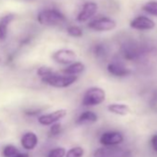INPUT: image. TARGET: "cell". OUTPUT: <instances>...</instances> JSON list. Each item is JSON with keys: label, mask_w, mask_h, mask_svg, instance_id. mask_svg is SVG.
<instances>
[{"label": "cell", "mask_w": 157, "mask_h": 157, "mask_svg": "<svg viewBox=\"0 0 157 157\" xmlns=\"http://www.w3.org/2000/svg\"><path fill=\"white\" fill-rule=\"evenodd\" d=\"M106 98L104 89L94 86L85 91L82 99V105L85 107H94L102 105Z\"/></svg>", "instance_id": "7a4b0ae2"}, {"label": "cell", "mask_w": 157, "mask_h": 157, "mask_svg": "<svg viewBox=\"0 0 157 157\" xmlns=\"http://www.w3.org/2000/svg\"><path fill=\"white\" fill-rule=\"evenodd\" d=\"M107 71L114 77L122 78L130 74V70L119 62H111L107 65Z\"/></svg>", "instance_id": "7c38bea8"}, {"label": "cell", "mask_w": 157, "mask_h": 157, "mask_svg": "<svg viewBox=\"0 0 157 157\" xmlns=\"http://www.w3.org/2000/svg\"><path fill=\"white\" fill-rule=\"evenodd\" d=\"M14 157H30L28 152H19L17 155H15Z\"/></svg>", "instance_id": "83f0119b"}, {"label": "cell", "mask_w": 157, "mask_h": 157, "mask_svg": "<svg viewBox=\"0 0 157 157\" xmlns=\"http://www.w3.org/2000/svg\"><path fill=\"white\" fill-rule=\"evenodd\" d=\"M98 10V6L95 2L93 1H88L84 4L82 11L78 13L77 17V21L78 22H85L89 21L91 18L94 16V14Z\"/></svg>", "instance_id": "30bf717a"}, {"label": "cell", "mask_w": 157, "mask_h": 157, "mask_svg": "<svg viewBox=\"0 0 157 157\" xmlns=\"http://www.w3.org/2000/svg\"><path fill=\"white\" fill-rule=\"evenodd\" d=\"M85 150L82 146H75L67 151L65 157H83Z\"/></svg>", "instance_id": "ac0fdd59"}, {"label": "cell", "mask_w": 157, "mask_h": 157, "mask_svg": "<svg viewBox=\"0 0 157 157\" xmlns=\"http://www.w3.org/2000/svg\"><path fill=\"white\" fill-rule=\"evenodd\" d=\"M107 110L110 113L117 116H127L130 113V108L128 107V105L125 104H117V103L108 105Z\"/></svg>", "instance_id": "2e32d148"}, {"label": "cell", "mask_w": 157, "mask_h": 157, "mask_svg": "<svg viewBox=\"0 0 157 157\" xmlns=\"http://www.w3.org/2000/svg\"><path fill=\"white\" fill-rule=\"evenodd\" d=\"M54 72H55V70L48 66H42V67H38V69L36 71L37 76L40 77V78H46V77L50 76L51 74H53Z\"/></svg>", "instance_id": "7402d4cb"}, {"label": "cell", "mask_w": 157, "mask_h": 157, "mask_svg": "<svg viewBox=\"0 0 157 157\" xmlns=\"http://www.w3.org/2000/svg\"><path fill=\"white\" fill-rule=\"evenodd\" d=\"M78 77L77 76H69V75H65L63 73H58V72H54L50 76L41 78V82L50 87L53 88H57V89H65L68 88L74 83L77 82Z\"/></svg>", "instance_id": "6da1fadb"}, {"label": "cell", "mask_w": 157, "mask_h": 157, "mask_svg": "<svg viewBox=\"0 0 157 157\" xmlns=\"http://www.w3.org/2000/svg\"><path fill=\"white\" fill-rule=\"evenodd\" d=\"M98 121V116L95 112L91 110H85L78 115L75 123L78 126H83L88 124H94Z\"/></svg>", "instance_id": "8fae6325"}, {"label": "cell", "mask_w": 157, "mask_h": 157, "mask_svg": "<svg viewBox=\"0 0 157 157\" xmlns=\"http://www.w3.org/2000/svg\"><path fill=\"white\" fill-rule=\"evenodd\" d=\"M93 53L96 57H104L107 54V49L104 44H96L93 47Z\"/></svg>", "instance_id": "44dd1931"}, {"label": "cell", "mask_w": 157, "mask_h": 157, "mask_svg": "<svg viewBox=\"0 0 157 157\" xmlns=\"http://www.w3.org/2000/svg\"><path fill=\"white\" fill-rule=\"evenodd\" d=\"M52 58L56 63L59 65L68 66L76 61L77 54L71 49H59L53 53Z\"/></svg>", "instance_id": "5b68a950"}, {"label": "cell", "mask_w": 157, "mask_h": 157, "mask_svg": "<svg viewBox=\"0 0 157 157\" xmlns=\"http://www.w3.org/2000/svg\"><path fill=\"white\" fill-rule=\"evenodd\" d=\"M141 9L146 13L157 17V1L156 0H151V1L145 3Z\"/></svg>", "instance_id": "d6986e66"}, {"label": "cell", "mask_w": 157, "mask_h": 157, "mask_svg": "<svg viewBox=\"0 0 157 157\" xmlns=\"http://www.w3.org/2000/svg\"><path fill=\"white\" fill-rule=\"evenodd\" d=\"M67 32L69 36L75 37V38H80V37H82L83 35L82 30L80 27H78V26H69L67 29Z\"/></svg>", "instance_id": "cb8c5ba5"}, {"label": "cell", "mask_w": 157, "mask_h": 157, "mask_svg": "<svg viewBox=\"0 0 157 157\" xmlns=\"http://www.w3.org/2000/svg\"><path fill=\"white\" fill-rule=\"evenodd\" d=\"M130 27L138 31H149L155 27V22L146 16H139L130 22Z\"/></svg>", "instance_id": "9c48e42d"}, {"label": "cell", "mask_w": 157, "mask_h": 157, "mask_svg": "<svg viewBox=\"0 0 157 157\" xmlns=\"http://www.w3.org/2000/svg\"><path fill=\"white\" fill-rule=\"evenodd\" d=\"M85 69H86V66L84 65V63L81 61H75L70 65L66 66V67L61 70V73L65 75L78 77V75L82 74L85 71Z\"/></svg>", "instance_id": "4fadbf2b"}, {"label": "cell", "mask_w": 157, "mask_h": 157, "mask_svg": "<svg viewBox=\"0 0 157 157\" xmlns=\"http://www.w3.org/2000/svg\"><path fill=\"white\" fill-rule=\"evenodd\" d=\"M24 113H25V115H27V116H37V115L40 113V110H37V109H35V110L30 109V110H26Z\"/></svg>", "instance_id": "4316f807"}, {"label": "cell", "mask_w": 157, "mask_h": 157, "mask_svg": "<svg viewBox=\"0 0 157 157\" xmlns=\"http://www.w3.org/2000/svg\"><path fill=\"white\" fill-rule=\"evenodd\" d=\"M37 21L42 25L57 26L63 24L66 21V17L57 10L49 9L42 10L37 16Z\"/></svg>", "instance_id": "3957f363"}, {"label": "cell", "mask_w": 157, "mask_h": 157, "mask_svg": "<svg viewBox=\"0 0 157 157\" xmlns=\"http://www.w3.org/2000/svg\"><path fill=\"white\" fill-rule=\"evenodd\" d=\"M66 152H67V150L65 147L58 146V147H55L49 150L45 157H65Z\"/></svg>", "instance_id": "ffe728a7"}, {"label": "cell", "mask_w": 157, "mask_h": 157, "mask_svg": "<svg viewBox=\"0 0 157 157\" xmlns=\"http://www.w3.org/2000/svg\"><path fill=\"white\" fill-rule=\"evenodd\" d=\"M14 19V14H8L0 19V42L6 40L8 36V28Z\"/></svg>", "instance_id": "9a60e30c"}, {"label": "cell", "mask_w": 157, "mask_h": 157, "mask_svg": "<svg viewBox=\"0 0 157 157\" xmlns=\"http://www.w3.org/2000/svg\"><path fill=\"white\" fill-rule=\"evenodd\" d=\"M151 146H152V149L157 152V134L153 135L151 140Z\"/></svg>", "instance_id": "484cf974"}, {"label": "cell", "mask_w": 157, "mask_h": 157, "mask_svg": "<svg viewBox=\"0 0 157 157\" xmlns=\"http://www.w3.org/2000/svg\"><path fill=\"white\" fill-rule=\"evenodd\" d=\"M108 151L105 148H98L94 152V157H107Z\"/></svg>", "instance_id": "d4e9b609"}, {"label": "cell", "mask_w": 157, "mask_h": 157, "mask_svg": "<svg viewBox=\"0 0 157 157\" xmlns=\"http://www.w3.org/2000/svg\"><path fill=\"white\" fill-rule=\"evenodd\" d=\"M0 63H1V56H0Z\"/></svg>", "instance_id": "f1b7e54d"}, {"label": "cell", "mask_w": 157, "mask_h": 157, "mask_svg": "<svg viewBox=\"0 0 157 157\" xmlns=\"http://www.w3.org/2000/svg\"><path fill=\"white\" fill-rule=\"evenodd\" d=\"M21 146L25 151H33L39 143L38 135L33 131H26L21 137Z\"/></svg>", "instance_id": "ba28073f"}, {"label": "cell", "mask_w": 157, "mask_h": 157, "mask_svg": "<svg viewBox=\"0 0 157 157\" xmlns=\"http://www.w3.org/2000/svg\"><path fill=\"white\" fill-rule=\"evenodd\" d=\"M67 115V110L65 108H60L54 110L47 114H43L38 117L37 121L40 125L44 127H50L53 124L58 123Z\"/></svg>", "instance_id": "277c9868"}, {"label": "cell", "mask_w": 157, "mask_h": 157, "mask_svg": "<svg viewBox=\"0 0 157 157\" xmlns=\"http://www.w3.org/2000/svg\"><path fill=\"white\" fill-rule=\"evenodd\" d=\"M123 141L124 136L118 131H105L99 138V142L103 146H115Z\"/></svg>", "instance_id": "52a82bcc"}, {"label": "cell", "mask_w": 157, "mask_h": 157, "mask_svg": "<svg viewBox=\"0 0 157 157\" xmlns=\"http://www.w3.org/2000/svg\"><path fill=\"white\" fill-rule=\"evenodd\" d=\"M62 130H63V128H62V125L61 123H56V124H53L52 126L49 127V136L50 137H57L59 136L61 133H62Z\"/></svg>", "instance_id": "603a6c76"}, {"label": "cell", "mask_w": 157, "mask_h": 157, "mask_svg": "<svg viewBox=\"0 0 157 157\" xmlns=\"http://www.w3.org/2000/svg\"><path fill=\"white\" fill-rule=\"evenodd\" d=\"M88 27L95 32H109L117 27V22L110 18H100L91 21Z\"/></svg>", "instance_id": "8992f818"}, {"label": "cell", "mask_w": 157, "mask_h": 157, "mask_svg": "<svg viewBox=\"0 0 157 157\" xmlns=\"http://www.w3.org/2000/svg\"><path fill=\"white\" fill-rule=\"evenodd\" d=\"M122 55L126 59L134 60L139 56V48L133 43H126L122 46Z\"/></svg>", "instance_id": "5bb4252c"}, {"label": "cell", "mask_w": 157, "mask_h": 157, "mask_svg": "<svg viewBox=\"0 0 157 157\" xmlns=\"http://www.w3.org/2000/svg\"><path fill=\"white\" fill-rule=\"evenodd\" d=\"M1 152L3 157H14L20 152V151L17 146L13 144H7L2 148Z\"/></svg>", "instance_id": "e0dca14e"}]
</instances>
